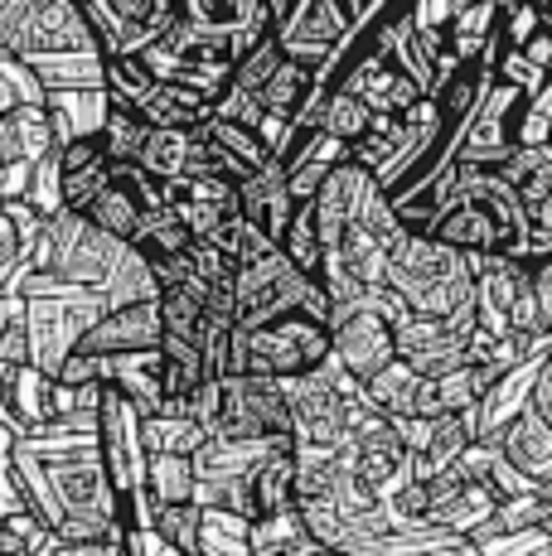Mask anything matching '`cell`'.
Listing matches in <instances>:
<instances>
[{
  "instance_id": "6da1fadb",
  "label": "cell",
  "mask_w": 552,
  "mask_h": 556,
  "mask_svg": "<svg viewBox=\"0 0 552 556\" xmlns=\"http://www.w3.org/2000/svg\"><path fill=\"white\" fill-rule=\"evenodd\" d=\"M286 406H291V435L296 445H344L349 412L364 402V378L339 368L335 354L321 368L301 372V378H281Z\"/></svg>"
},
{
  "instance_id": "7a4b0ae2",
  "label": "cell",
  "mask_w": 552,
  "mask_h": 556,
  "mask_svg": "<svg viewBox=\"0 0 552 556\" xmlns=\"http://www.w3.org/2000/svg\"><path fill=\"white\" fill-rule=\"evenodd\" d=\"M112 309V301L102 291H88V286H63V291L49 295H29V363L49 378H59L63 358L78 349V339L98 325Z\"/></svg>"
},
{
  "instance_id": "3957f363",
  "label": "cell",
  "mask_w": 552,
  "mask_h": 556,
  "mask_svg": "<svg viewBox=\"0 0 552 556\" xmlns=\"http://www.w3.org/2000/svg\"><path fill=\"white\" fill-rule=\"evenodd\" d=\"M325 358H330V325L305 309H286L248 329V372L262 378H301Z\"/></svg>"
},
{
  "instance_id": "277c9868",
  "label": "cell",
  "mask_w": 552,
  "mask_h": 556,
  "mask_svg": "<svg viewBox=\"0 0 552 556\" xmlns=\"http://www.w3.org/2000/svg\"><path fill=\"white\" fill-rule=\"evenodd\" d=\"M339 451H344V465L354 469L368 489H378L384 498L398 494L407 479H417L412 475V451L402 445L398 426H392L384 412H374L368 397L354 402V412H349V435Z\"/></svg>"
},
{
  "instance_id": "5b68a950",
  "label": "cell",
  "mask_w": 552,
  "mask_h": 556,
  "mask_svg": "<svg viewBox=\"0 0 552 556\" xmlns=\"http://www.w3.org/2000/svg\"><path fill=\"white\" fill-rule=\"evenodd\" d=\"M214 431L233 435V441H276V435H291V406H286L281 378H262V372L223 378V402H218Z\"/></svg>"
},
{
  "instance_id": "8992f818",
  "label": "cell",
  "mask_w": 552,
  "mask_h": 556,
  "mask_svg": "<svg viewBox=\"0 0 552 556\" xmlns=\"http://www.w3.org/2000/svg\"><path fill=\"white\" fill-rule=\"evenodd\" d=\"M305 291H311V276L296 271L291 256L281 248H267L262 256L238 266V281H233V301H238V325H267V319L286 315V309H301Z\"/></svg>"
},
{
  "instance_id": "52a82bcc",
  "label": "cell",
  "mask_w": 552,
  "mask_h": 556,
  "mask_svg": "<svg viewBox=\"0 0 552 556\" xmlns=\"http://www.w3.org/2000/svg\"><path fill=\"white\" fill-rule=\"evenodd\" d=\"M392 319L378 315L374 305H335L330 315V354L339 368H349L354 378H368L384 363L398 358V339H392Z\"/></svg>"
},
{
  "instance_id": "ba28073f",
  "label": "cell",
  "mask_w": 552,
  "mask_h": 556,
  "mask_svg": "<svg viewBox=\"0 0 552 556\" xmlns=\"http://www.w3.org/2000/svg\"><path fill=\"white\" fill-rule=\"evenodd\" d=\"M392 339H398V358L412 363L422 378H441V372L471 363V334L437 315H407L392 329Z\"/></svg>"
},
{
  "instance_id": "9c48e42d",
  "label": "cell",
  "mask_w": 552,
  "mask_h": 556,
  "mask_svg": "<svg viewBox=\"0 0 552 556\" xmlns=\"http://www.w3.org/2000/svg\"><path fill=\"white\" fill-rule=\"evenodd\" d=\"M161 295L155 301H136V305H116L88 334L78 339L73 354H131V349H161Z\"/></svg>"
},
{
  "instance_id": "30bf717a",
  "label": "cell",
  "mask_w": 552,
  "mask_h": 556,
  "mask_svg": "<svg viewBox=\"0 0 552 556\" xmlns=\"http://www.w3.org/2000/svg\"><path fill=\"white\" fill-rule=\"evenodd\" d=\"M538 368H543V354L538 358H528V363H518V368H509V372H499V378L485 388V397L471 406V431H475V441H494L499 431H504L509 421H518V416L534 406V382H538Z\"/></svg>"
},
{
  "instance_id": "8fae6325",
  "label": "cell",
  "mask_w": 552,
  "mask_h": 556,
  "mask_svg": "<svg viewBox=\"0 0 552 556\" xmlns=\"http://www.w3.org/2000/svg\"><path fill=\"white\" fill-rule=\"evenodd\" d=\"M422 484H427V522H437V528H451V532L471 538L494 513V498L485 494L480 484H471V475H465L461 465L441 469V475L422 479Z\"/></svg>"
},
{
  "instance_id": "7c38bea8",
  "label": "cell",
  "mask_w": 552,
  "mask_h": 556,
  "mask_svg": "<svg viewBox=\"0 0 552 556\" xmlns=\"http://www.w3.org/2000/svg\"><path fill=\"white\" fill-rule=\"evenodd\" d=\"M427 232L437 242H446V248H455V252H494V256H504V228H499L494 213L485 208L480 199H471V194H455L437 218L427 223Z\"/></svg>"
},
{
  "instance_id": "4fadbf2b",
  "label": "cell",
  "mask_w": 552,
  "mask_h": 556,
  "mask_svg": "<svg viewBox=\"0 0 552 556\" xmlns=\"http://www.w3.org/2000/svg\"><path fill=\"white\" fill-rule=\"evenodd\" d=\"M238 203H242V218L262 232L267 242H281L286 223L296 218V199L291 185H286V165L272 155V165H262L258 175H248L238 185Z\"/></svg>"
},
{
  "instance_id": "5bb4252c",
  "label": "cell",
  "mask_w": 552,
  "mask_h": 556,
  "mask_svg": "<svg viewBox=\"0 0 552 556\" xmlns=\"http://www.w3.org/2000/svg\"><path fill=\"white\" fill-rule=\"evenodd\" d=\"M54 382L49 372H39L35 363H15L5 372V402H0V421L15 435L39 431L45 421H54Z\"/></svg>"
},
{
  "instance_id": "9a60e30c",
  "label": "cell",
  "mask_w": 552,
  "mask_h": 556,
  "mask_svg": "<svg viewBox=\"0 0 552 556\" xmlns=\"http://www.w3.org/2000/svg\"><path fill=\"white\" fill-rule=\"evenodd\" d=\"M455 465H461L465 475H471V484H480L485 494L494 498V504H504V498H518V494H538V489H543L538 479H528L524 469L514 465V459L499 451V441H471Z\"/></svg>"
},
{
  "instance_id": "2e32d148",
  "label": "cell",
  "mask_w": 552,
  "mask_h": 556,
  "mask_svg": "<svg viewBox=\"0 0 552 556\" xmlns=\"http://www.w3.org/2000/svg\"><path fill=\"white\" fill-rule=\"evenodd\" d=\"M131 106L141 112L146 126H170V131H195V126H204L214 116V102L204 92L185 88V83H165V78H155L151 92L136 98Z\"/></svg>"
},
{
  "instance_id": "e0dca14e",
  "label": "cell",
  "mask_w": 552,
  "mask_h": 556,
  "mask_svg": "<svg viewBox=\"0 0 552 556\" xmlns=\"http://www.w3.org/2000/svg\"><path fill=\"white\" fill-rule=\"evenodd\" d=\"M39 228H45V218H39L25 199H5V203H0V291H10V281L25 271Z\"/></svg>"
},
{
  "instance_id": "ac0fdd59",
  "label": "cell",
  "mask_w": 552,
  "mask_h": 556,
  "mask_svg": "<svg viewBox=\"0 0 552 556\" xmlns=\"http://www.w3.org/2000/svg\"><path fill=\"white\" fill-rule=\"evenodd\" d=\"M10 489H15L20 508L35 513V518L45 522L49 532H59V528H63V504H59L54 484H49L45 465H39V459L29 455L20 441H15V451H10Z\"/></svg>"
},
{
  "instance_id": "d6986e66",
  "label": "cell",
  "mask_w": 552,
  "mask_h": 556,
  "mask_svg": "<svg viewBox=\"0 0 552 556\" xmlns=\"http://www.w3.org/2000/svg\"><path fill=\"white\" fill-rule=\"evenodd\" d=\"M344 469L339 445H296V504H330Z\"/></svg>"
},
{
  "instance_id": "ffe728a7",
  "label": "cell",
  "mask_w": 552,
  "mask_h": 556,
  "mask_svg": "<svg viewBox=\"0 0 552 556\" xmlns=\"http://www.w3.org/2000/svg\"><path fill=\"white\" fill-rule=\"evenodd\" d=\"M471 441H475V431H471V416H465V412L437 416V421H431L427 445L412 455V475L431 479V475H441V469H451L455 459L465 455V445H471Z\"/></svg>"
},
{
  "instance_id": "44dd1931",
  "label": "cell",
  "mask_w": 552,
  "mask_h": 556,
  "mask_svg": "<svg viewBox=\"0 0 552 556\" xmlns=\"http://www.w3.org/2000/svg\"><path fill=\"white\" fill-rule=\"evenodd\" d=\"M417 388H422V372L412 368V363H402V358L384 363L378 372H368L364 378L368 406L384 412V416H412V406H417Z\"/></svg>"
},
{
  "instance_id": "7402d4cb",
  "label": "cell",
  "mask_w": 552,
  "mask_h": 556,
  "mask_svg": "<svg viewBox=\"0 0 552 556\" xmlns=\"http://www.w3.org/2000/svg\"><path fill=\"white\" fill-rule=\"evenodd\" d=\"M189 242H195L189 223L165 203V208H151V213H146V223L136 228V238L126 242V248L141 252L146 262H170V256H185Z\"/></svg>"
},
{
  "instance_id": "603a6c76",
  "label": "cell",
  "mask_w": 552,
  "mask_h": 556,
  "mask_svg": "<svg viewBox=\"0 0 552 556\" xmlns=\"http://www.w3.org/2000/svg\"><path fill=\"white\" fill-rule=\"evenodd\" d=\"M146 455H195L209 441V426L185 412H155L141 421Z\"/></svg>"
},
{
  "instance_id": "cb8c5ba5",
  "label": "cell",
  "mask_w": 552,
  "mask_h": 556,
  "mask_svg": "<svg viewBox=\"0 0 552 556\" xmlns=\"http://www.w3.org/2000/svg\"><path fill=\"white\" fill-rule=\"evenodd\" d=\"M311 92H315V68H305L301 59H286L281 53V63H276L272 78L258 88V98L272 116H286V122H291V116L311 102Z\"/></svg>"
},
{
  "instance_id": "d4e9b609",
  "label": "cell",
  "mask_w": 552,
  "mask_h": 556,
  "mask_svg": "<svg viewBox=\"0 0 552 556\" xmlns=\"http://www.w3.org/2000/svg\"><path fill=\"white\" fill-rule=\"evenodd\" d=\"M195 556H252V518L233 508H204Z\"/></svg>"
},
{
  "instance_id": "484cf974",
  "label": "cell",
  "mask_w": 552,
  "mask_h": 556,
  "mask_svg": "<svg viewBox=\"0 0 552 556\" xmlns=\"http://www.w3.org/2000/svg\"><path fill=\"white\" fill-rule=\"evenodd\" d=\"M189 151H195V131H170V126H151L136 165L155 179H179L189 169Z\"/></svg>"
},
{
  "instance_id": "4316f807",
  "label": "cell",
  "mask_w": 552,
  "mask_h": 556,
  "mask_svg": "<svg viewBox=\"0 0 552 556\" xmlns=\"http://www.w3.org/2000/svg\"><path fill=\"white\" fill-rule=\"evenodd\" d=\"M286 256H291V266L296 271H305L311 281H321V266H325V242H321V228H315V208H311V199L305 203H296V218L286 223V232H281V242H276Z\"/></svg>"
},
{
  "instance_id": "83f0119b",
  "label": "cell",
  "mask_w": 552,
  "mask_h": 556,
  "mask_svg": "<svg viewBox=\"0 0 552 556\" xmlns=\"http://www.w3.org/2000/svg\"><path fill=\"white\" fill-rule=\"evenodd\" d=\"M102 295L116 305H136V301H155L161 295V286H155V271H151V262H146L141 252H131L126 248L122 252V262L112 266V276H108V286H102Z\"/></svg>"
},
{
  "instance_id": "f1b7e54d",
  "label": "cell",
  "mask_w": 552,
  "mask_h": 556,
  "mask_svg": "<svg viewBox=\"0 0 552 556\" xmlns=\"http://www.w3.org/2000/svg\"><path fill=\"white\" fill-rule=\"evenodd\" d=\"M368 126H374V112H368L354 92H349V88H325V102H321V131L325 136L354 146Z\"/></svg>"
},
{
  "instance_id": "f546056e",
  "label": "cell",
  "mask_w": 552,
  "mask_h": 556,
  "mask_svg": "<svg viewBox=\"0 0 552 556\" xmlns=\"http://www.w3.org/2000/svg\"><path fill=\"white\" fill-rule=\"evenodd\" d=\"M146 489L155 504L195 498V455H146Z\"/></svg>"
},
{
  "instance_id": "4dcf8cb0",
  "label": "cell",
  "mask_w": 552,
  "mask_h": 556,
  "mask_svg": "<svg viewBox=\"0 0 552 556\" xmlns=\"http://www.w3.org/2000/svg\"><path fill=\"white\" fill-rule=\"evenodd\" d=\"M199 508L195 498H179V504H155V528H161V538L175 547L179 556H195L199 547Z\"/></svg>"
},
{
  "instance_id": "1f68e13d",
  "label": "cell",
  "mask_w": 552,
  "mask_h": 556,
  "mask_svg": "<svg viewBox=\"0 0 552 556\" xmlns=\"http://www.w3.org/2000/svg\"><path fill=\"white\" fill-rule=\"evenodd\" d=\"M49 542V528L29 508H10L0 518V556H35Z\"/></svg>"
},
{
  "instance_id": "d6a6232c",
  "label": "cell",
  "mask_w": 552,
  "mask_h": 556,
  "mask_svg": "<svg viewBox=\"0 0 552 556\" xmlns=\"http://www.w3.org/2000/svg\"><path fill=\"white\" fill-rule=\"evenodd\" d=\"M0 363H29V325L0 319Z\"/></svg>"
},
{
  "instance_id": "836d02e7",
  "label": "cell",
  "mask_w": 552,
  "mask_h": 556,
  "mask_svg": "<svg viewBox=\"0 0 552 556\" xmlns=\"http://www.w3.org/2000/svg\"><path fill=\"white\" fill-rule=\"evenodd\" d=\"M10 451H15V431L0 421V518H5L10 508H20L15 489H10Z\"/></svg>"
},
{
  "instance_id": "e575fe53",
  "label": "cell",
  "mask_w": 552,
  "mask_h": 556,
  "mask_svg": "<svg viewBox=\"0 0 552 556\" xmlns=\"http://www.w3.org/2000/svg\"><path fill=\"white\" fill-rule=\"evenodd\" d=\"M412 556H480V547H475L471 538H451V542H441V547H427V552H412Z\"/></svg>"
},
{
  "instance_id": "d590c367",
  "label": "cell",
  "mask_w": 552,
  "mask_h": 556,
  "mask_svg": "<svg viewBox=\"0 0 552 556\" xmlns=\"http://www.w3.org/2000/svg\"><path fill=\"white\" fill-rule=\"evenodd\" d=\"M252 556H286L281 547H252Z\"/></svg>"
}]
</instances>
